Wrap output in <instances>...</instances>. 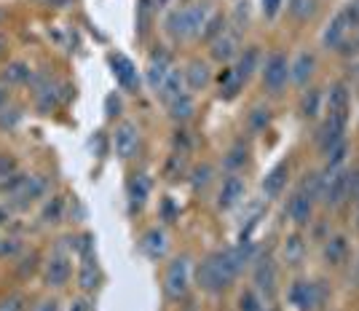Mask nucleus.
Returning <instances> with one entry per match:
<instances>
[{"mask_svg": "<svg viewBox=\"0 0 359 311\" xmlns=\"http://www.w3.org/2000/svg\"><path fill=\"white\" fill-rule=\"evenodd\" d=\"M241 271H244V263L239 260L236 250L225 247V250H215L207 258H201V263L194 268V279L201 293L223 296L236 284Z\"/></svg>", "mask_w": 359, "mask_h": 311, "instance_id": "nucleus-1", "label": "nucleus"}, {"mask_svg": "<svg viewBox=\"0 0 359 311\" xmlns=\"http://www.w3.org/2000/svg\"><path fill=\"white\" fill-rule=\"evenodd\" d=\"M215 14L210 3H185L169 8L164 16V30L172 41H198L201 27L207 25V19Z\"/></svg>", "mask_w": 359, "mask_h": 311, "instance_id": "nucleus-2", "label": "nucleus"}, {"mask_svg": "<svg viewBox=\"0 0 359 311\" xmlns=\"http://www.w3.org/2000/svg\"><path fill=\"white\" fill-rule=\"evenodd\" d=\"M41 282L46 290L60 293L73 282V252L67 250L65 239L54 244V250L43 258V268H41Z\"/></svg>", "mask_w": 359, "mask_h": 311, "instance_id": "nucleus-3", "label": "nucleus"}, {"mask_svg": "<svg viewBox=\"0 0 359 311\" xmlns=\"http://www.w3.org/2000/svg\"><path fill=\"white\" fill-rule=\"evenodd\" d=\"M191 282H194V263L191 255H180L175 260L166 263L164 279H161V290L169 303H182L188 293H191Z\"/></svg>", "mask_w": 359, "mask_h": 311, "instance_id": "nucleus-4", "label": "nucleus"}, {"mask_svg": "<svg viewBox=\"0 0 359 311\" xmlns=\"http://www.w3.org/2000/svg\"><path fill=\"white\" fill-rule=\"evenodd\" d=\"M260 84L271 97H279L290 84V57L285 51H271L260 65Z\"/></svg>", "mask_w": 359, "mask_h": 311, "instance_id": "nucleus-5", "label": "nucleus"}, {"mask_svg": "<svg viewBox=\"0 0 359 311\" xmlns=\"http://www.w3.org/2000/svg\"><path fill=\"white\" fill-rule=\"evenodd\" d=\"M325 287H322V282H314V279H292L290 282V287H287V303L292 306L295 311H316L322 309V303H325Z\"/></svg>", "mask_w": 359, "mask_h": 311, "instance_id": "nucleus-6", "label": "nucleus"}, {"mask_svg": "<svg viewBox=\"0 0 359 311\" xmlns=\"http://www.w3.org/2000/svg\"><path fill=\"white\" fill-rule=\"evenodd\" d=\"M48 188H51V178L41 175V172H32L30 180L25 183V188L19 193H14L11 199H6V204H8L11 212H25V209L46 201L48 199Z\"/></svg>", "mask_w": 359, "mask_h": 311, "instance_id": "nucleus-7", "label": "nucleus"}, {"mask_svg": "<svg viewBox=\"0 0 359 311\" xmlns=\"http://www.w3.org/2000/svg\"><path fill=\"white\" fill-rule=\"evenodd\" d=\"M252 287L263 296V300H273L279 293V268L271 255L257 252L252 260Z\"/></svg>", "mask_w": 359, "mask_h": 311, "instance_id": "nucleus-8", "label": "nucleus"}, {"mask_svg": "<svg viewBox=\"0 0 359 311\" xmlns=\"http://www.w3.org/2000/svg\"><path fill=\"white\" fill-rule=\"evenodd\" d=\"M110 143H113V150H116V156H118L121 161H132V159H137V153H140L142 134H140L137 124H132V121H118V126H116Z\"/></svg>", "mask_w": 359, "mask_h": 311, "instance_id": "nucleus-9", "label": "nucleus"}, {"mask_svg": "<svg viewBox=\"0 0 359 311\" xmlns=\"http://www.w3.org/2000/svg\"><path fill=\"white\" fill-rule=\"evenodd\" d=\"M105 282V274H102V266L97 260V252L91 255H83L78 258V268H75V284L83 296H94Z\"/></svg>", "mask_w": 359, "mask_h": 311, "instance_id": "nucleus-10", "label": "nucleus"}, {"mask_svg": "<svg viewBox=\"0 0 359 311\" xmlns=\"http://www.w3.org/2000/svg\"><path fill=\"white\" fill-rule=\"evenodd\" d=\"M175 70V60L169 54V48L158 46L153 48L148 57V65H145V81H148V89L156 94V91L164 86V81L169 78V73Z\"/></svg>", "mask_w": 359, "mask_h": 311, "instance_id": "nucleus-11", "label": "nucleus"}, {"mask_svg": "<svg viewBox=\"0 0 359 311\" xmlns=\"http://www.w3.org/2000/svg\"><path fill=\"white\" fill-rule=\"evenodd\" d=\"M107 62H110V73H113L121 89L129 91V94H137L140 91V70H137L135 62L129 60L126 54H121V51H110Z\"/></svg>", "mask_w": 359, "mask_h": 311, "instance_id": "nucleus-12", "label": "nucleus"}, {"mask_svg": "<svg viewBox=\"0 0 359 311\" xmlns=\"http://www.w3.org/2000/svg\"><path fill=\"white\" fill-rule=\"evenodd\" d=\"M346 126H348V119L346 116H327L322 121L319 132H316V148L322 156H327L332 148H338L341 143H346Z\"/></svg>", "mask_w": 359, "mask_h": 311, "instance_id": "nucleus-13", "label": "nucleus"}, {"mask_svg": "<svg viewBox=\"0 0 359 311\" xmlns=\"http://www.w3.org/2000/svg\"><path fill=\"white\" fill-rule=\"evenodd\" d=\"M348 185H351V172H346L344 166L335 169V172H327L319 199H322L327 207H341L346 199H348Z\"/></svg>", "mask_w": 359, "mask_h": 311, "instance_id": "nucleus-14", "label": "nucleus"}, {"mask_svg": "<svg viewBox=\"0 0 359 311\" xmlns=\"http://www.w3.org/2000/svg\"><path fill=\"white\" fill-rule=\"evenodd\" d=\"M247 196V183L241 175H225L220 188H217V196H215V207L220 212H231L233 207H239Z\"/></svg>", "mask_w": 359, "mask_h": 311, "instance_id": "nucleus-15", "label": "nucleus"}, {"mask_svg": "<svg viewBox=\"0 0 359 311\" xmlns=\"http://www.w3.org/2000/svg\"><path fill=\"white\" fill-rule=\"evenodd\" d=\"M239 54H241V38L233 27H231V30L225 27V30L210 44V57L217 62V65H228V62L236 60Z\"/></svg>", "mask_w": 359, "mask_h": 311, "instance_id": "nucleus-16", "label": "nucleus"}, {"mask_svg": "<svg viewBox=\"0 0 359 311\" xmlns=\"http://www.w3.org/2000/svg\"><path fill=\"white\" fill-rule=\"evenodd\" d=\"M140 252L148 258L150 263H161L169 252V237L161 225H150L148 231L140 237Z\"/></svg>", "mask_w": 359, "mask_h": 311, "instance_id": "nucleus-17", "label": "nucleus"}, {"mask_svg": "<svg viewBox=\"0 0 359 311\" xmlns=\"http://www.w3.org/2000/svg\"><path fill=\"white\" fill-rule=\"evenodd\" d=\"M182 78H185V89L196 94V91H204L215 81V73H212V65L201 57H194L182 67Z\"/></svg>", "mask_w": 359, "mask_h": 311, "instance_id": "nucleus-18", "label": "nucleus"}, {"mask_svg": "<svg viewBox=\"0 0 359 311\" xmlns=\"http://www.w3.org/2000/svg\"><path fill=\"white\" fill-rule=\"evenodd\" d=\"M287 218L292 220L295 228H306L309 223L314 220V199L298 188L287 199Z\"/></svg>", "mask_w": 359, "mask_h": 311, "instance_id": "nucleus-19", "label": "nucleus"}, {"mask_svg": "<svg viewBox=\"0 0 359 311\" xmlns=\"http://www.w3.org/2000/svg\"><path fill=\"white\" fill-rule=\"evenodd\" d=\"M32 78V65L22 57L8 60L0 65V84L8 86V89H19V86H27Z\"/></svg>", "mask_w": 359, "mask_h": 311, "instance_id": "nucleus-20", "label": "nucleus"}, {"mask_svg": "<svg viewBox=\"0 0 359 311\" xmlns=\"http://www.w3.org/2000/svg\"><path fill=\"white\" fill-rule=\"evenodd\" d=\"M150 193H153V183L145 172H135L126 180V201H129V212H140L148 204Z\"/></svg>", "mask_w": 359, "mask_h": 311, "instance_id": "nucleus-21", "label": "nucleus"}, {"mask_svg": "<svg viewBox=\"0 0 359 311\" xmlns=\"http://www.w3.org/2000/svg\"><path fill=\"white\" fill-rule=\"evenodd\" d=\"M252 161V148L247 140H236L231 143V148L223 153V169L225 175H241Z\"/></svg>", "mask_w": 359, "mask_h": 311, "instance_id": "nucleus-22", "label": "nucleus"}, {"mask_svg": "<svg viewBox=\"0 0 359 311\" xmlns=\"http://www.w3.org/2000/svg\"><path fill=\"white\" fill-rule=\"evenodd\" d=\"M62 220H67V199H65L62 193H54V196H48L43 204H41L38 225L54 228V225H60Z\"/></svg>", "mask_w": 359, "mask_h": 311, "instance_id": "nucleus-23", "label": "nucleus"}, {"mask_svg": "<svg viewBox=\"0 0 359 311\" xmlns=\"http://www.w3.org/2000/svg\"><path fill=\"white\" fill-rule=\"evenodd\" d=\"M316 73V57L311 51H298L292 60H290V81L295 86H306L311 81V75Z\"/></svg>", "mask_w": 359, "mask_h": 311, "instance_id": "nucleus-24", "label": "nucleus"}, {"mask_svg": "<svg viewBox=\"0 0 359 311\" xmlns=\"http://www.w3.org/2000/svg\"><path fill=\"white\" fill-rule=\"evenodd\" d=\"M287 183H290V161H279L269 175L263 178L260 188H263V196L266 199H279L285 193Z\"/></svg>", "mask_w": 359, "mask_h": 311, "instance_id": "nucleus-25", "label": "nucleus"}, {"mask_svg": "<svg viewBox=\"0 0 359 311\" xmlns=\"http://www.w3.org/2000/svg\"><path fill=\"white\" fill-rule=\"evenodd\" d=\"M351 247H348V239L344 234H335V237L325 239V247H322V258L330 268H341L348 260Z\"/></svg>", "mask_w": 359, "mask_h": 311, "instance_id": "nucleus-26", "label": "nucleus"}, {"mask_svg": "<svg viewBox=\"0 0 359 311\" xmlns=\"http://www.w3.org/2000/svg\"><path fill=\"white\" fill-rule=\"evenodd\" d=\"M271 121H273V110L266 102H257L250 107V113L244 119V129H247L250 137H257V134L269 132Z\"/></svg>", "mask_w": 359, "mask_h": 311, "instance_id": "nucleus-27", "label": "nucleus"}, {"mask_svg": "<svg viewBox=\"0 0 359 311\" xmlns=\"http://www.w3.org/2000/svg\"><path fill=\"white\" fill-rule=\"evenodd\" d=\"M260 65H263L260 48H257V46H247V48H244V51L239 54V57H236L233 73H236V78H239L241 84H247V81L252 78L255 70H260Z\"/></svg>", "mask_w": 359, "mask_h": 311, "instance_id": "nucleus-28", "label": "nucleus"}, {"mask_svg": "<svg viewBox=\"0 0 359 311\" xmlns=\"http://www.w3.org/2000/svg\"><path fill=\"white\" fill-rule=\"evenodd\" d=\"M166 113H169V119L175 121V124H185V121H191L196 116V97L191 91H182L177 100H172V102L166 105Z\"/></svg>", "mask_w": 359, "mask_h": 311, "instance_id": "nucleus-29", "label": "nucleus"}, {"mask_svg": "<svg viewBox=\"0 0 359 311\" xmlns=\"http://www.w3.org/2000/svg\"><path fill=\"white\" fill-rule=\"evenodd\" d=\"M327 116H346L351 113V94H348V86L346 84H335L327 94Z\"/></svg>", "mask_w": 359, "mask_h": 311, "instance_id": "nucleus-30", "label": "nucleus"}, {"mask_svg": "<svg viewBox=\"0 0 359 311\" xmlns=\"http://www.w3.org/2000/svg\"><path fill=\"white\" fill-rule=\"evenodd\" d=\"M188 172H191V166H188V156H182V153H169L164 161V169H161V175H164L166 183H180V180H188Z\"/></svg>", "mask_w": 359, "mask_h": 311, "instance_id": "nucleus-31", "label": "nucleus"}, {"mask_svg": "<svg viewBox=\"0 0 359 311\" xmlns=\"http://www.w3.org/2000/svg\"><path fill=\"white\" fill-rule=\"evenodd\" d=\"M182 91H188V89H185V78H182V70H180V67H175V70L169 73V78L164 81V86L156 91V97H158V102L166 107L172 100H177Z\"/></svg>", "mask_w": 359, "mask_h": 311, "instance_id": "nucleus-32", "label": "nucleus"}, {"mask_svg": "<svg viewBox=\"0 0 359 311\" xmlns=\"http://www.w3.org/2000/svg\"><path fill=\"white\" fill-rule=\"evenodd\" d=\"M188 183H191L194 193H204L212 185V183H215V166H212L210 161L196 164L194 169L188 172Z\"/></svg>", "mask_w": 359, "mask_h": 311, "instance_id": "nucleus-33", "label": "nucleus"}, {"mask_svg": "<svg viewBox=\"0 0 359 311\" xmlns=\"http://www.w3.org/2000/svg\"><path fill=\"white\" fill-rule=\"evenodd\" d=\"M241 89L244 84L236 78L233 67H223V73L217 75V100H233Z\"/></svg>", "mask_w": 359, "mask_h": 311, "instance_id": "nucleus-34", "label": "nucleus"}, {"mask_svg": "<svg viewBox=\"0 0 359 311\" xmlns=\"http://www.w3.org/2000/svg\"><path fill=\"white\" fill-rule=\"evenodd\" d=\"M41 268H43V258H41V252L30 250L19 258V263H16V277H19L22 282H27L30 277L41 274Z\"/></svg>", "mask_w": 359, "mask_h": 311, "instance_id": "nucleus-35", "label": "nucleus"}, {"mask_svg": "<svg viewBox=\"0 0 359 311\" xmlns=\"http://www.w3.org/2000/svg\"><path fill=\"white\" fill-rule=\"evenodd\" d=\"M306 258V241L300 234H290L285 239V263L287 266H300Z\"/></svg>", "mask_w": 359, "mask_h": 311, "instance_id": "nucleus-36", "label": "nucleus"}, {"mask_svg": "<svg viewBox=\"0 0 359 311\" xmlns=\"http://www.w3.org/2000/svg\"><path fill=\"white\" fill-rule=\"evenodd\" d=\"M236 311H266V300L255 287H244L236 296Z\"/></svg>", "mask_w": 359, "mask_h": 311, "instance_id": "nucleus-37", "label": "nucleus"}, {"mask_svg": "<svg viewBox=\"0 0 359 311\" xmlns=\"http://www.w3.org/2000/svg\"><path fill=\"white\" fill-rule=\"evenodd\" d=\"M298 110H300V116H303V119H316V116H319V110H322V91L319 89L303 91Z\"/></svg>", "mask_w": 359, "mask_h": 311, "instance_id": "nucleus-38", "label": "nucleus"}, {"mask_svg": "<svg viewBox=\"0 0 359 311\" xmlns=\"http://www.w3.org/2000/svg\"><path fill=\"white\" fill-rule=\"evenodd\" d=\"M22 119H25V107H22V105L8 102L3 110H0V132H11V129H16V126L22 124Z\"/></svg>", "mask_w": 359, "mask_h": 311, "instance_id": "nucleus-39", "label": "nucleus"}, {"mask_svg": "<svg viewBox=\"0 0 359 311\" xmlns=\"http://www.w3.org/2000/svg\"><path fill=\"white\" fill-rule=\"evenodd\" d=\"M287 14L298 22H309L316 14V0H287Z\"/></svg>", "mask_w": 359, "mask_h": 311, "instance_id": "nucleus-40", "label": "nucleus"}, {"mask_svg": "<svg viewBox=\"0 0 359 311\" xmlns=\"http://www.w3.org/2000/svg\"><path fill=\"white\" fill-rule=\"evenodd\" d=\"M25 252V241L22 237H14V234H8V237H0V260H14Z\"/></svg>", "mask_w": 359, "mask_h": 311, "instance_id": "nucleus-41", "label": "nucleus"}, {"mask_svg": "<svg viewBox=\"0 0 359 311\" xmlns=\"http://www.w3.org/2000/svg\"><path fill=\"white\" fill-rule=\"evenodd\" d=\"M228 25H225V19H223V14H212L210 19H207V25L201 27V35H198V41H204V44H212L220 32L225 30Z\"/></svg>", "mask_w": 359, "mask_h": 311, "instance_id": "nucleus-42", "label": "nucleus"}, {"mask_svg": "<svg viewBox=\"0 0 359 311\" xmlns=\"http://www.w3.org/2000/svg\"><path fill=\"white\" fill-rule=\"evenodd\" d=\"M27 309H30V298L25 296L22 290H14V293L0 298V311H27Z\"/></svg>", "mask_w": 359, "mask_h": 311, "instance_id": "nucleus-43", "label": "nucleus"}, {"mask_svg": "<svg viewBox=\"0 0 359 311\" xmlns=\"http://www.w3.org/2000/svg\"><path fill=\"white\" fill-rule=\"evenodd\" d=\"M156 8V0H140L137 3V30L140 35H145L150 30V14Z\"/></svg>", "mask_w": 359, "mask_h": 311, "instance_id": "nucleus-44", "label": "nucleus"}, {"mask_svg": "<svg viewBox=\"0 0 359 311\" xmlns=\"http://www.w3.org/2000/svg\"><path fill=\"white\" fill-rule=\"evenodd\" d=\"M172 150H175V153H182V156H188V153L194 150V140H191V132H188V129L177 126V129L172 132Z\"/></svg>", "mask_w": 359, "mask_h": 311, "instance_id": "nucleus-45", "label": "nucleus"}, {"mask_svg": "<svg viewBox=\"0 0 359 311\" xmlns=\"http://www.w3.org/2000/svg\"><path fill=\"white\" fill-rule=\"evenodd\" d=\"M121 116H123V100H121L118 91H110L105 97V119L118 121Z\"/></svg>", "mask_w": 359, "mask_h": 311, "instance_id": "nucleus-46", "label": "nucleus"}, {"mask_svg": "<svg viewBox=\"0 0 359 311\" xmlns=\"http://www.w3.org/2000/svg\"><path fill=\"white\" fill-rule=\"evenodd\" d=\"M158 218H161L164 223H175L180 218V207L175 204L172 196H164V199L158 201Z\"/></svg>", "mask_w": 359, "mask_h": 311, "instance_id": "nucleus-47", "label": "nucleus"}, {"mask_svg": "<svg viewBox=\"0 0 359 311\" xmlns=\"http://www.w3.org/2000/svg\"><path fill=\"white\" fill-rule=\"evenodd\" d=\"M19 169H22V166H19V159H16L14 153H0V183L6 178H11Z\"/></svg>", "mask_w": 359, "mask_h": 311, "instance_id": "nucleus-48", "label": "nucleus"}, {"mask_svg": "<svg viewBox=\"0 0 359 311\" xmlns=\"http://www.w3.org/2000/svg\"><path fill=\"white\" fill-rule=\"evenodd\" d=\"M32 311H62V303L57 296H43L35 300V306H32Z\"/></svg>", "mask_w": 359, "mask_h": 311, "instance_id": "nucleus-49", "label": "nucleus"}, {"mask_svg": "<svg viewBox=\"0 0 359 311\" xmlns=\"http://www.w3.org/2000/svg\"><path fill=\"white\" fill-rule=\"evenodd\" d=\"M65 311H91V300H89V296H83V293H81V296L73 298V300L67 303V309H65Z\"/></svg>", "mask_w": 359, "mask_h": 311, "instance_id": "nucleus-50", "label": "nucleus"}, {"mask_svg": "<svg viewBox=\"0 0 359 311\" xmlns=\"http://www.w3.org/2000/svg\"><path fill=\"white\" fill-rule=\"evenodd\" d=\"M282 6H285V0H263V14L273 19V16L282 11Z\"/></svg>", "mask_w": 359, "mask_h": 311, "instance_id": "nucleus-51", "label": "nucleus"}, {"mask_svg": "<svg viewBox=\"0 0 359 311\" xmlns=\"http://www.w3.org/2000/svg\"><path fill=\"white\" fill-rule=\"evenodd\" d=\"M348 199L359 201V166L351 172V185H348Z\"/></svg>", "mask_w": 359, "mask_h": 311, "instance_id": "nucleus-52", "label": "nucleus"}, {"mask_svg": "<svg viewBox=\"0 0 359 311\" xmlns=\"http://www.w3.org/2000/svg\"><path fill=\"white\" fill-rule=\"evenodd\" d=\"M8 102H11V89L0 84V110H3V107H6Z\"/></svg>", "mask_w": 359, "mask_h": 311, "instance_id": "nucleus-53", "label": "nucleus"}, {"mask_svg": "<svg viewBox=\"0 0 359 311\" xmlns=\"http://www.w3.org/2000/svg\"><path fill=\"white\" fill-rule=\"evenodd\" d=\"M8 48H11V41H8V35H6V32H0V60L8 54Z\"/></svg>", "mask_w": 359, "mask_h": 311, "instance_id": "nucleus-54", "label": "nucleus"}, {"mask_svg": "<svg viewBox=\"0 0 359 311\" xmlns=\"http://www.w3.org/2000/svg\"><path fill=\"white\" fill-rule=\"evenodd\" d=\"M8 218H11V209H8V204H0V225H6V223H8Z\"/></svg>", "mask_w": 359, "mask_h": 311, "instance_id": "nucleus-55", "label": "nucleus"}, {"mask_svg": "<svg viewBox=\"0 0 359 311\" xmlns=\"http://www.w3.org/2000/svg\"><path fill=\"white\" fill-rule=\"evenodd\" d=\"M172 3H177V0H156V8H169Z\"/></svg>", "mask_w": 359, "mask_h": 311, "instance_id": "nucleus-56", "label": "nucleus"}, {"mask_svg": "<svg viewBox=\"0 0 359 311\" xmlns=\"http://www.w3.org/2000/svg\"><path fill=\"white\" fill-rule=\"evenodd\" d=\"M38 3H43V6H65L67 0H38Z\"/></svg>", "mask_w": 359, "mask_h": 311, "instance_id": "nucleus-57", "label": "nucleus"}, {"mask_svg": "<svg viewBox=\"0 0 359 311\" xmlns=\"http://www.w3.org/2000/svg\"><path fill=\"white\" fill-rule=\"evenodd\" d=\"M357 231H359V209H357Z\"/></svg>", "mask_w": 359, "mask_h": 311, "instance_id": "nucleus-58", "label": "nucleus"}, {"mask_svg": "<svg viewBox=\"0 0 359 311\" xmlns=\"http://www.w3.org/2000/svg\"><path fill=\"white\" fill-rule=\"evenodd\" d=\"M357 8H359V3H357Z\"/></svg>", "mask_w": 359, "mask_h": 311, "instance_id": "nucleus-59", "label": "nucleus"}, {"mask_svg": "<svg viewBox=\"0 0 359 311\" xmlns=\"http://www.w3.org/2000/svg\"><path fill=\"white\" fill-rule=\"evenodd\" d=\"M266 311H269V309H266Z\"/></svg>", "mask_w": 359, "mask_h": 311, "instance_id": "nucleus-60", "label": "nucleus"}]
</instances>
